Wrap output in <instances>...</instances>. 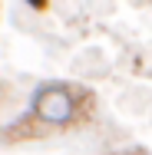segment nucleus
I'll return each instance as SVG.
<instances>
[{
	"label": "nucleus",
	"mask_w": 152,
	"mask_h": 155,
	"mask_svg": "<svg viewBox=\"0 0 152 155\" xmlns=\"http://www.w3.org/2000/svg\"><path fill=\"white\" fill-rule=\"evenodd\" d=\"M79 96L66 83H43L30 102V116L40 125H53V129H66L79 119Z\"/></svg>",
	"instance_id": "f257e3e1"
},
{
	"label": "nucleus",
	"mask_w": 152,
	"mask_h": 155,
	"mask_svg": "<svg viewBox=\"0 0 152 155\" xmlns=\"http://www.w3.org/2000/svg\"><path fill=\"white\" fill-rule=\"evenodd\" d=\"M33 7H40V10H43V7H46V0H30Z\"/></svg>",
	"instance_id": "f03ea898"
}]
</instances>
